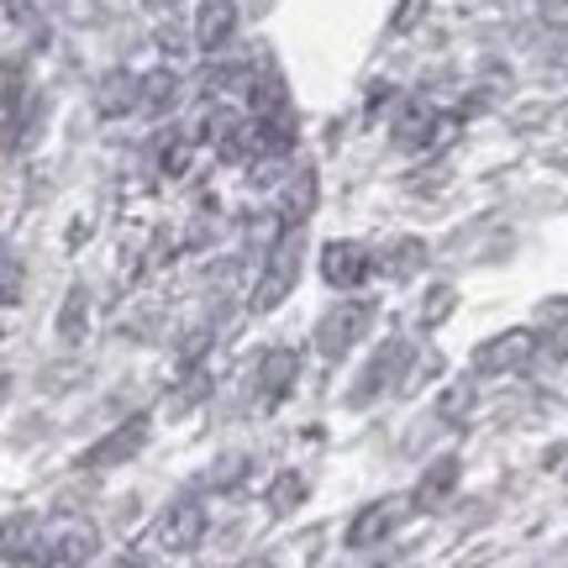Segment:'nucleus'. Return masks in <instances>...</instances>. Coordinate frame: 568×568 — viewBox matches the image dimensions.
Masks as SVG:
<instances>
[{"mask_svg":"<svg viewBox=\"0 0 568 568\" xmlns=\"http://www.w3.org/2000/svg\"><path fill=\"white\" fill-rule=\"evenodd\" d=\"M21 280H27V268H21L17 247L0 237V311H11L21 301Z\"/></svg>","mask_w":568,"mask_h":568,"instance_id":"24","label":"nucleus"},{"mask_svg":"<svg viewBox=\"0 0 568 568\" xmlns=\"http://www.w3.org/2000/svg\"><path fill=\"white\" fill-rule=\"evenodd\" d=\"M237 21H243V17H237V0H201V6H195L190 42H195L201 53H211V59H216L226 42L237 38Z\"/></svg>","mask_w":568,"mask_h":568,"instance_id":"13","label":"nucleus"},{"mask_svg":"<svg viewBox=\"0 0 568 568\" xmlns=\"http://www.w3.org/2000/svg\"><path fill=\"white\" fill-rule=\"evenodd\" d=\"M301 379V353L295 347H268L258 368H253V395H258V406L274 410L290 400V389Z\"/></svg>","mask_w":568,"mask_h":568,"instance_id":"11","label":"nucleus"},{"mask_svg":"<svg viewBox=\"0 0 568 568\" xmlns=\"http://www.w3.org/2000/svg\"><path fill=\"white\" fill-rule=\"evenodd\" d=\"M311 205H316V174H311V169H301V174H295V184H290V195H284V222L301 226L305 216H311Z\"/></svg>","mask_w":568,"mask_h":568,"instance_id":"25","label":"nucleus"},{"mask_svg":"<svg viewBox=\"0 0 568 568\" xmlns=\"http://www.w3.org/2000/svg\"><path fill=\"white\" fill-rule=\"evenodd\" d=\"M237 568H274V558H243Z\"/></svg>","mask_w":568,"mask_h":568,"instance_id":"29","label":"nucleus"},{"mask_svg":"<svg viewBox=\"0 0 568 568\" xmlns=\"http://www.w3.org/2000/svg\"><path fill=\"white\" fill-rule=\"evenodd\" d=\"M410 516L406 495H379V500H368V506H358L353 516H347L343 527V548L347 552H379L400 531V521Z\"/></svg>","mask_w":568,"mask_h":568,"instance_id":"5","label":"nucleus"},{"mask_svg":"<svg viewBox=\"0 0 568 568\" xmlns=\"http://www.w3.org/2000/svg\"><path fill=\"white\" fill-rule=\"evenodd\" d=\"M422 268H426L422 237H389V243L374 253V274H379V280L406 284V280H422Z\"/></svg>","mask_w":568,"mask_h":568,"instance_id":"14","label":"nucleus"},{"mask_svg":"<svg viewBox=\"0 0 568 568\" xmlns=\"http://www.w3.org/2000/svg\"><path fill=\"white\" fill-rule=\"evenodd\" d=\"M148 443H153V410H132V416H122L116 426H105L74 464H80L84 474H111V468L138 464Z\"/></svg>","mask_w":568,"mask_h":568,"instance_id":"3","label":"nucleus"},{"mask_svg":"<svg viewBox=\"0 0 568 568\" xmlns=\"http://www.w3.org/2000/svg\"><path fill=\"white\" fill-rule=\"evenodd\" d=\"M474 395H479L474 379H453V385L437 395V416H443V422H468V416H474Z\"/></svg>","mask_w":568,"mask_h":568,"instance_id":"23","label":"nucleus"},{"mask_svg":"<svg viewBox=\"0 0 568 568\" xmlns=\"http://www.w3.org/2000/svg\"><path fill=\"white\" fill-rule=\"evenodd\" d=\"M153 537H159L163 552H184L205 548V537H211V506H205V489L201 485H184L180 495H169L159 510V521H153Z\"/></svg>","mask_w":568,"mask_h":568,"instance_id":"1","label":"nucleus"},{"mask_svg":"<svg viewBox=\"0 0 568 568\" xmlns=\"http://www.w3.org/2000/svg\"><path fill=\"white\" fill-rule=\"evenodd\" d=\"M53 332H59V343H69V347H80L84 337H90V284H69L59 316H53Z\"/></svg>","mask_w":568,"mask_h":568,"instance_id":"19","label":"nucleus"},{"mask_svg":"<svg viewBox=\"0 0 568 568\" xmlns=\"http://www.w3.org/2000/svg\"><path fill=\"white\" fill-rule=\"evenodd\" d=\"M305 500H311V479H305L301 468H280V474L268 479V489H264V506H268V516H274V521L295 516Z\"/></svg>","mask_w":568,"mask_h":568,"instance_id":"18","label":"nucleus"},{"mask_svg":"<svg viewBox=\"0 0 568 568\" xmlns=\"http://www.w3.org/2000/svg\"><path fill=\"white\" fill-rule=\"evenodd\" d=\"M437 132H443V122H437V111L426 101H406L395 111V148L400 153H426L437 142Z\"/></svg>","mask_w":568,"mask_h":568,"instance_id":"15","label":"nucleus"},{"mask_svg":"<svg viewBox=\"0 0 568 568\" xmlns=\"http://www.w3.org/2000/svg\"><path fill=\"white\" fill-rule=\"evenodd\" d=\"M95 552H101V531H95V527L74 521V527L53 531V564H59V568H84Z\"/></svg>","mask_w":568,"mask_h":568,"instance_id":"20","label":"nucleus"},{"mask_svg":"<svg viewBox=\"0 0 568 568\" xmlns=\"http://www.w3.org/2000/svg\"><path fill=\"white\" fill-rule=\"evenodd\" d=\"M205 142L216 148V159L222 163L258 159V132H253V116H237V111H216V116H205Z\"/></svg>","mask_w":568,"mask_h":568,"instance_id":"12","label":"nucleus"},{"mask_svg":"<svg viewBox=\"0 0 568 568\" xmlns=\"http://www.w3.org/2000/svg\"><path fill=\"white\" fill-rule=\"evenodd\" d=\"M180 74L174 69H148V74H138V116H153V122H163L169 111H180Z\"/></svg>","mask_w":568,"mask_h":568,"instance_id":"16","label":"nucleus"},{"mask_svg":"<svg viewBox=\"0 0 568 568\" xmlns=\"http://www.w3.org/2000/svg\"><path fill=\"white\" fill-rule=\"evenodd\" d=\"M0 564L6 568H59L53 564V537L42 531L38 510H11L0 521Z\"/></svg>","mask_w":568,"mask_h":568,"instance_id":"7","label":"nucleus"},{"mask_svg":"<svg viewBox=\"0 0 568 568\" xmlns=\"http://www.w3.org/2000/svg\"><path fill=\"white\" fill-rule=\"evenodd\" d=\"M190 148H195V138H184V132H163L159 138V169L169 180H180L190 169Z\"/></svg>","mask_w":568,"mask_h":568,"instance_id":"26","label":"nucleus"},{"mask_svg":"<svg viewBox=\"0 0 568 568\" xmlns=\"http://www.w3.org/2000/svg\"><path fill=\"white\" fill-rule=\"evenodd\" d=\"M301 258H305V243L301 232H284L280 243H274V253H268L264 274H258V284H253V316H268V311H280L284 301H290V290H295V280H301Z\"/></svg>","mask_w":568,"mask_h":568,"instance_id":"6","label":"nucleus"},{"mask_svg":"<svg viewBox=\"0 0 568 568\" xmlns=\"http://www.w3.org/2000/svg\"><path fill=\"white\" fill-rule=\"evenodd\" d=\"M531 358H537V332L531 326H506V332H495V337L474 347V374H489V379L521 374Z\"/></svg>","mask_w":568,"mask_h":568,"instance_id":"9","label":"nucleus"},{"mask_svg":"<svg viewBox=\"0 0 568 568\" xmlns=\"http://www.w3.org/2000/svg\"><path fill=\"white\" fill-rule=\"evenodd\" d=\"M247 479H253V458H247V453H222L216 464L205 468L201 489L205 495H237Z\"/></svg>","mask_w":568,"mask_h":568,"instance_id":"21","label":"nucleus"},{"mask_svg":"<svg viewBox=\"0 0 568 568\" xmlns=\"http://www.w3.org/2000/svg\"><path fill=\"white\" fill-rule=\"evenodd\" d=\"M95 111H101L105 122L138 116V74H126V69L101 74V84H95Z\"/></svg>","mask_w":568,"mask_h":568,"instance_id":"17","label":"nucleus"},{"mask_svg":"<svg viewBox=\"0 0 568 568\" xmlns=\"http://www.w3.org/2000/svg\"><path fill=\"white\" fill-rule=\"evenodd\" d=\"M458 479H464V464H458V453H443V458H432V464L416 474V485H410V495H406L410 516H437V510H447V500L458 495Z\"/></svg>","mask_w":568,"mask_h":568,"instance_id":"10","label":"nucleus"},{"mask_svg":"<svg viewBox=\"0 0 568 568\" xmlns=\"http://www.w3.org/2000/svg\"><path fill=\"white\" fill-rule=\"evenodd\" d=\"M316 274H322L326 290L353 295L374 280V247H364L358 237H326L322 253H316Z\"/></svg>","mask_w":568,"mask_h":568,"instance_id":"8","label":"nucleus"},{"mask_svg":"<svg viewBox=\"0 0 568 568\" xmlns=\"http://www.w3.org/2000/svg\"><path fill=\"white\" fill-rule=\"evenodd\" d=\"M374 316H379V305L368 301V295H343L332 311H322V322H316V332H311V343H316V353H322V364H343L347 353L368 337Z\"/></svg>","mask_w":568,"mask_h":568,"instance_id":"2","label":"nucleus"},{"mask_svg":"<svg viewBox=\"0 0 568 568\" xmlns=\"http://www.w3.org/2000/svg\"><path fill=\"white\" fill-rule=\"evenodd\" d=\"M422 11H426V0H400V6H395V17H389V32H395V38L410 32V27L422 21Z\"/></svg>","mask_w":568,"mask_h":568,"instance_id":"27","label":"nucleus"},{"mask_svg":"<svg viewBox=\"0 0 568 568\" xmlns=\"http://www.w3.org/2000/svg\"><path fill=\"white\" fill-rule=\"evenodd\" d=\"M406 364H410V343L406 337H385V343L364 358V368L353 374V385H347L343 400L353 410H368L374 400H385L389 389H395V379L406 374Z\"/></svg>","mask_w":568,"mask_h":568,"instance_id":"4","label":"nucleus"},{"mask_svg":"<svg viewBox=\"0 0 568 568\" xmlns=\"http://www.w3.org/2000/svg\"><path fill=\"white\" fill-rule=\"evenodd\" d=\"M142 6H148V11H174L180 0H142Z\"/></svg>","mask_w":568,"mask_h":568,"instance_id":"28","label":"nucleus"},{"mask_svg":"<svg viewBox=\"0 0 568 568\" xmlns=\"http://www.w3.org/2000/svg\"><path fill=\"white\" fill-rule=\"evenodd\" d=\"M453 311H458V290L437 280V284H426L422 305H416V322H422V332H437V326H443Z\"/></svg>","mask_w":568,"mask_h":568,"instance_id":"22","label":"nucleus"}]
</instances>
